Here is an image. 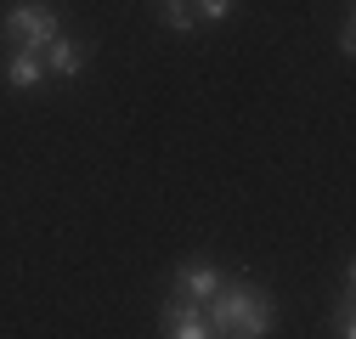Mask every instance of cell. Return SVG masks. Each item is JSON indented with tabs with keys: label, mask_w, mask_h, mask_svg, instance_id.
<instances>
[{
	"label": "cell",
	"mask_w": 356,
	"mask_h": 339,
	"mask_svg": "<svg viewBox=\"0 0 356 339\" xmlns=\"http://www.w3.org/2000/svg\"><path fill=\"white\" fill-rule=\"evenodd\" d=\"M40 57H46V74H57V79H74V74L85 68V57H91V46H85V40H68V34H57V40H51V46L40 51Z\"/></svg>",
	"instance_id": "5"
},
{
	"label": "cell",
	"mask_w": 356,
	"mask_h": 339,
	"mask_svg": "<svg viewBox=\"0 0 356 339\" xmlns=\"http://www.w3.org/2000/svg\"><path fill=\"white\" fill-rule=\"evenodd\" d=\"M159 23H164L170 34H193V28H198V12L187 6V0H164V6H159Z\"/></svg>",
	"instance_id": "7"
},
{
	"label": "cell",
	"mask_w": 356,
	"mask_h": 339,
	"mask_svg": "<svg viewBox=\"0 0 356 339\" xmlns=\"http://www.w3.org/2000/svg\"><path fill=\"white\" fill-rule=\"evenodd\" d=\"M6 28H12V40H17V46L46 51L51 40L63 34V12L51 6V0H17V6L6 12Z\"/></svg>",
	"instance_id": "2"
},
{
	"label": "cell",
	"mask_w": 356,
	"mask_h": 339,
	"mask_svg": "<svg viewBox=\"0 0 356 339\" xmlns=\"http://www.w3.org/2000/svg\"><path fill=\"white\" fill-rule=\"evenodd\" d=\"M204 311H209V328L215 333H238V339L272 333V300H266L260 288H249V283H232V277L204 300Z\"/></svg>",
	"instance_id": "1"
},
{
	"label": "cell",
	"mask_w": 356,
	"mask_h": 339,
	"mask_svg": "<svg viewBox=\"0 0 356 339\" xmlns=\"http://www.w3.org/2000/svg\"><path fill=\"white\" fill-rule=\"evenodd\" d=\"M193 12H198V23H227L238 12V0H193Z\"/></svg>",
	"instance_id": "8"
},
{
	"label": "cell",
	"mask_w": 356,
	"mask_h": 339,
	"mask_svg": "<svg viewBox=\"0 0 356 339\" xmlns=\"http://www.w3.org/2000/svg\"><path fill=\"white\" fill-rule=\"evenodd\" d=\"M40 79H46V57L29 51V46H17V57L6 63V85H12V91H34Z\"/></svg>",
	"instance_id": "6"
},
{
	"label": "cell",
	"mask_w": 356,
	"mask_h": 339,
	"mask_svg": "<svg viewBox=\"0 0 356 339\" xmlns=\"http://www.w3.org/2000/svg\"><path fill=\"white\" fill-rule=\"evenodd\" d=\"M164 333H170V339H209L215 328H209V311L181 294V300H170V306H164Z\"/></svg>",
	"instance_id": "3"
},
{
	"label": "cell",
	"mask_w": 356,
	"mask_h": 339,
	"mask_svg": "<svg viewBox=\"0 0 356 339\" xmlns=\"http://www.w3.org/2000/svg\"><path fill=\"white\" fill-rule=\"evenodd\" d=\"M334 333H339V339H350V333H356V311H350V294H345V300H339V311H334Z\"/></svg>",
	"instance_id": "9"
},
{
	"label": "cell",
	"mask_w": 356,
	"mask_h": 339,
	"mask_svg": "<svg viewBox=\"0 0 356 339\" xmlns=\"http://www.w3.org/2000/svg\"><path fill=\"white\" fill-rule=\"evenodd\" d=\"M220 283H227V272H220L215 261H187V266H175V288H181L187 300H209Z\"/></svg>",
	"instance_id": "4"
},
{
	"label": "cell",
	"mask_w": 356,
	"mask_h": 339,
	"mask_svg": "<svg viewBox=\"0 0 356 339\" xmlns=\"http://www.w3.org/2000/svg\"><path fill=\"white\" fill-rule=\"evenodd\" d=\"M159 6H164V0H159Z\"/></svg>",
	"instance_id": "10"
}]
</instances>
